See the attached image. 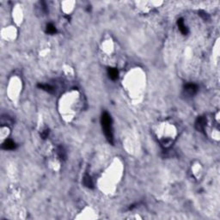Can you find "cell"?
Segmentation results:
<instances>
[{
  "mask_svg": "<svg viewBox=\"0 0 220 220\" xmlns=\"http://www.w3.org/2000/svg\"><path fill=\"white\" fill-rule=\"evenodd\" d=\"M48 135H49V129H45L44 131H42V133H41V139L45 140V139H47V138L48 137Z\"/></svg>",
  "mask_w": 220,
  "mask_h": 220,
  "instance_id": "cell-12",
  "label": "cell"
},
{
  "mask_svg": "<svg viewBox=\"0 0 220 220\" xmlns=\"http://www.w3.org/2000/svg\"><path fill=\"white\" fill-rule=\"evenodd\" d=\"M46 31H47L48 34H54L55 33H57V29H56V28H55V26H54V24L48 23V24L47 25V28H46Z\"/></svg>",
  "mask_w": 220,
  "mask_h": 220,
  "instance_id": "cell-10",
  "label": "cell"
},
{
  "mask_svg": "<svg viewBox=\"0 0 220 220\" xmlns=\"http://www.w3.org/2000/svg\"><path fill=\"white\" fill-rule=\"evenodd\" d=\"M107 74L109 76V78L112 80H116L119 77V71L116 68L109 67L107 68Z\"/></svg>",
  "mask_w": 220,
  "mask_h": 220,
  "instance_id": "cell-6",
  "label": "cell"
},
{
  "mask_svg": "<svg viewBox=\"0 0 220 220\" xmlns=\"http://www.w3.org/2000/svg\"><path fill=\"white\" fill-rule=\"evenodd\" d=\"M101 122H102V130H103L104 134L106 136V139H107V141L111 145H113V128H112V119H111V116L109 115V113H107V112H103L102 113Z\"/></svg>",
  "mask_w": 220,
  "mask_h": 220,
  "instance_id": "cell-1",
  "label": "cell"
},
{
  "mask_svg": "<svg viewBox=\"0 0 220 220\" xmlns=\"http://www.w3.org/2000/svg\"><path fill=\"white\" fill-rule=\"evenodd\" d=\"M83 183L85 186L86 188H94V182L90 176L89 175H84V179H83Z\"/></svg>",
  "mask_w": 220,
  "mask_h": 220,
  "instance_id": "cell-5",
  "label": "cell"
},
{
  "mask_svg": "<svg viewBox=\"0 0 220 220\" xmlns=\"http://www.w3.org/2000/svg\"><path fill=\"white\" fill-rule=\"evenodd\" d=\"M177 25H178V27H179L180 31L183 34H188V28L185 26V24H184V21H183L182 18L178 19Z\"/></svg>",
  "mask_w": 220,
  "mask_h": 220,
  "instance_id": "cell-8",
  "label": "cell"
},
{
  "mask_svg": "<svg viewBox=\"0 0 220 220\" xmlns=\"http://www.w3.org/2000/svg\"><path fill=\"white\" fill-rule=\"evenodd\" d=\"M57 155L59 156V158L62 161H65L66 160V151L64 150V148L63 146H58L57 147Z\"/></svg>",
  "mask_w": 220,
  "mask_h": 220,
  "instance_id": "cell-7",
  "label": "cell"
},
{
  "mask_svg": "<svg viewBox=\"0 0 220 220\" xmlns=\"http://www.w3.org/2000/svg\"><path fill=\"white\" fill-rule=\"evenodd\" d=\"M2 148L4 150H15L16 148V143L11 140H5L3 145H2Z\"/></svg>",
  "mask_w": 220,
  "mask_h": 220,
  "instance_id": "cell-4",
  "label": "cell"
},
{
  "mask_svg": "<svg viewBox=\"0 0 220 220\" xmlns=\"http://www.w3.org/2000/svg\"><path fill=\"white\" fill-rule=\"evenodd\" d=\"M184 91L189 97H193L198 92V86L195 84H192V83L187 84L184 85Z\"/></svg>",
  "mask_w": 220,
  "mask_h": 220,
  "instance_id": "cell-2",
  "label": "cell"
},
{
  "mask_svg": "<svg viewBox=\"0 0 220 220\" xmlns=\"http://www.w3.org/2000/svg\"><path fill=\"white\" fill-rule=\"evenodd\" d=\"M206 125V119L203 116H199L195 121V128L198 132L205 133V127Z\"/></svg>",
  "mask_w": 220,
  "mask_h": 220,
  "instance_id": "cell-3",
  "label": "cell"
},
{
  "mask_svg": "<svg viewBox=\"0 0 220 220\" xmlns=\"http://www.w3.org/2000/svg\"><path fill=\"white\" fill-rule=\"evenodd\" d=\"M199 16H200V17H202L203 20H205V21H207V20H209L210 19L209 15H208L207 13H205V12L203 11H199Z\"/></svg>",
  "mask_w": 220,
  "mask_h": 220,
  "instance_id": "cell-11",
  "label": "cell"
},
{
  "mask_svg": "<svg viewBox=\"0 0 220 220\" xmlns=\"http://www.w3.org/2000/svg\"><path fill=\"white\" fill-rule=\"evenodd\" d=\"M37 86L40 89H41V90H45V91L48 92V93H51V94L54 93V90H55L54 87L52 85H50V84H39Z\"/></svg>",
  "mask_w": 220,
  "mask_h": 220,
  "instance_id": "cell-9",
  "label": "cell"
}]
</instances>
